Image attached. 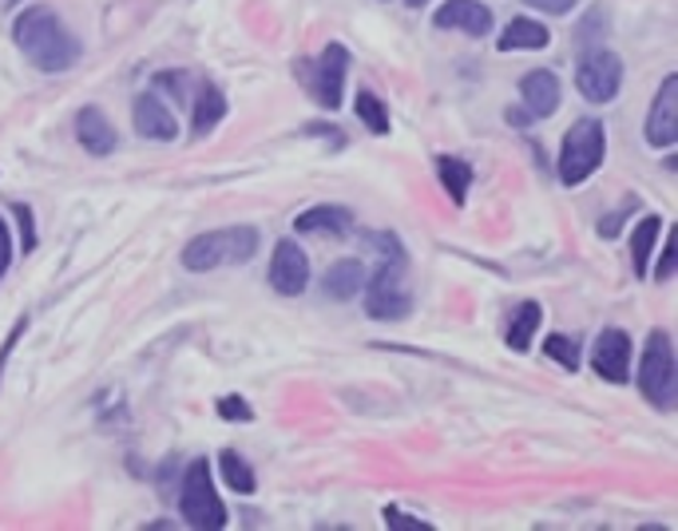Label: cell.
Wrapping results in <instances>:
<instances>
[{
  "label": "cell",
  "instance_id": "cell-1",
  "mask_svg": "<svg viewBox=\"0 0 678 531\" xmlns=\"http://www.w3.org/2000/svg\"><path fill=\"white\" fill-rule=\"evenodd\" d=\"M12 41H16V48H21V56L32 68H41V72H48V76L68 72V68H76V60H80V41L64 28V21L48 9V4L24 9L21 16L12 21Z\"/></svg>",
  "mask_w": 678,
  "mask_h": 531
},
{
  "label": "cell",
  "instance_id": "cell-2",
  "mask_svg": "<svg viewBox=\"0 0 678 531\" xmlns=\"http://www.w3.org/2000/svg\"><path fill=\"white\" fill-rule=\"evenodd\" d=\"M374 242L381 246L386 258H381V266L366 286V310L377 322H401L413 310V298L405 290V254H401L393 234H374Z\"/></svg>",
  "mask_w": 678,
  "mask_h": 531
},
{
  "label": "cell",
  "instance_id": "cell-3",
  "mask_svg": "<svg viewBox=\"0 0 678 531\" xmlns=\"http://www.w3.org/2000/svg\"><path fill=\"white\" fill-rule=\"evenodd\" d=\"M607 155V131L599 119H575L567 127L564 147H560V183L564 187H579L584 178H591L599 171Z\"/></svg>",
  "mask_w": 678,
  "mask_h": 531
},
{
  "label": "cell",
  "instance_id": "cell-4",
  "mask_svg": "<svg viewBox=\"0 0 678 531\" xmlns=\"http://www.w3.org/2000/svg\"><path fill=\"white\" fill-rule=\"evenodd\" d=\"M258 251V230L254 227H234V230H210L198 234L195 242H187L183 251V266L191 274H207L222 262H251Z\"/></svg>",
  "mask_w": 678,
  "mask_h": 531
},
{
  "label": "cell",
  "instance_id": "cell-5",
  "mask_svg": "<svg viewBox=\"0 0 678 531\" xmlns=\"http://www.w3.org/2000/svg\"><path fill=\"white\" fill-rule=\"evenodd\" d=\"M179 516L198 531L227 528V508H222L219 492H215V484H210L207 460H191L187 464L183 492H179Z\"/></svg>",
  "mask_w": 678,
  "mask_h": 531
},
{
  "label": "cell",
  "instance_id": "cell-6",
  "mask_svg": "<svg viewBox=\"0 0 678 531\" xmlns=\"http://www.w3.org/2000/svg\"><path fill=\"white\" fill-rule=\"evenodd\" d=\"M639 389L655 408L675 405V345L667 330H655L643 345V361H639Z\"/></svg>",
  "mask_w": 678,
  "mask_h": 531
},
{
  "label": "cell",
  "instance_id": "cell-7",
  "mask_svg": "<svg viewBox=\"0 0 678 531\" xmlns=\"http://www.w3.org/2000/svg\"><path fill=\"white\" fill-rule=\"evenodd\" d=\"M345 72H349V53L342 44H325V53L310 64H298V76L302 84L310 88V95L318 100V107L325 112H337L345 95Z\"/></svg>",
  "mask_w": 678,
  "mask_h": 531
},
{
  "label": "cell",
  "instance_id": "cell-8",
  "mask_svg": "<svg viewBox=\"0 0 678 531\" xmlns=\"http://www.w3.org/2000/svg\"><path fill=\"white\" fill-rule=\"evenodd\" d=\"M575 88L591 104H611L619 95V88H623V60L616 53H607V48H595V53H587L579 60Z\"/></svg>",
  "mask_w": 678,
  "mask_h": 531
},
{
  "label": "cell",
  "instance_id": "cell-9",
  "mask_svg": "<svg viewBox=\"0 0 678 531\" xmlns=\"http://www.w3.org/2000/svg\"><path fill=\"white\" fill-rule=\"evenodd\" d=\"M271 286L278 293H286V298H298V293H306V286H310V258H306V251L298 246V242H278L274 246V258H271Z\"/></svg>",
  "mask_w": 678,
  "mask_h": 531
},
{
  "label": "cell",
  "instance_id": "cell-10",
  "mask_svg": "<svg viewBox=\"0 0 678 531\" xmlns=\"http://www.w3.org/2000/svg\"><path fill=\"white\" fill-rule=\"evenodd\" d=\"M591 369L611 385H627L631 381V337L623 330H604L591 349Z\"/></svg>",
  "mask_w": 678,
  "mask_h": 531
},
{
  "label": "cell",
  "instance_id": "cell-11",
  "mask_svg": "<svg viewBox=\"0 0 678 531\" xmlns=\"http://www.w3.org/2000/svg\"><path fill=\"white\" fill-rule=\"evenodd\" d=\"M647 143L651 147H675L678 143V76H667V80H663L655 104H651Z\"/></svg>",
  "mask_w": 678,
  "mask_h": 531
},
{
  "label": "cell",
  "instance_id": "cell-12",
  "mask_svg": "<svg viewBox=\"0 0 678 531\" xmlns=\"http://www.w3.org/2000/svg\"><path fill=\"white\" fill-rule=\"evenodd\" d=\"M437 28H457L464 36H489L492 32V9L481 0H445L433 16Z\"/></svg>",
  "mask_w": 678,
  "mask_h": 531
},
{
  "label": "cell",
  "instance_id": "cell-13",
  "mask_svg": "<svg viewBox=\"0 0 678 531\" xmlns=\"http://www.w3.org/2000/svg\"><path fill=\"white\" fill-rule=\"evenodd\" d=\"M136 131L143 139H156V143H171L179 136L175 112L156 92H143L136 100Z\"/></svg>",
  "mask_w": 678,
  "mask_h": 531
},
{
  "label": "cell",
  "instance_id": "cell-14",
  "mask_svg": "<svg viewBox=\"0 0 678 531\" xmlns=\"http://www.w3.org/2000/svg\"><path fill=\"white\" fill-rule=\"evenodd\" d=\"M520 95H524V104H528V115H532V119H543V115H552L555 107H560V76H555L552 68H536V72L524 76Z\"/></svg>",
  "mask_w": 678,
  "mask_h": 531
},
{
  "label": "cell",
  "instance_id": "cell-15",
  "mask_svg": "<svg viewBox=\"0 0 678 531\" xmlns=\"http://www.w3.org/2000/svg\"><path fill=\"white\" fill-rule=\"evenodd\" d=\"M76 139L84 143L88 155H112L115 151V131L100 107H80V115H76Z\"/></svg>",
  "mask_w": 678,
  "mask_h": 531
},
{
  "label": "cell",
  "instance_id": "cell-16",
  "mask_svg": "<svg viewBox=\"0 0 678 531\" xmlns=\"http://www.w3.org/2000/svg\"><path fill=\"white\" fill-rule=\"evenodd\" d=\"M349 222H354V215L345 207H310L302 210L298 219H294V230L298 234H330V239H342L345 230H349Z\"/></svg>",
  "mask_w": 678,
  "mask_h": 531
},
{
  "label": "cell",
  "instance_id": "cell-17",
  "mask_svg": "<svg viewBox=\"0 0 678 531\" xmlns=\"http://www.w3.org/2000/svg\"><path fill=\"white\" fill-rule=\"evenodd\" d=\"M322 286H325V298H334V302H349V298H357L361 286H366V262L361 258L334 262Z\"/></svg>",
  "mask_w": 678,
  "mask_h": 531
},
{
  "label": "cell",
  "instance_id": "cell-18",
  "mask_svg": "<svg viewBox=\"0 0 678 531\" xmlns=\"http://www.w3.org/2000/svg\"><path fill=\"white\" fill-rule=\"evenodd\" d=\"M222 115H227V95L215 84H203L195 92V107H191V136L195 139L210 136V131L219 127Z\"/></svg>",
  "mask_w": 678,
  "mask_h": 531
},
{
  "label": "cell",
  "instance_id": "cell-19",
  "mask_svg": "<svg viewBox=\"0 0 678 531\" xmlns=\"http://www.w3.org/2000/svg\"><path fill=\"white\" fill-rule=\"evenodd\" d=\"M501 53H540L548 48V28L540 21H528V16H516L508 28L501 32Z\"/></svg>",
  "mask_w": 678,
  "mask_h": 531
},
{
  "label": "cell",
  "instance_id": "cell-20",
  "mask_svg": "<svg viewBox=\"0 0 678 531\" xmlns=\"http://www.w3.org/2000/svg\"><path fill=\"white\" fill-rule=\"evenodd\" d=\"M658 230H663V219H658V215L639 219L635 230H631V266H635L639 278H647V266H651V254H655Z\"/></svg>",
  "mask_w": 678,
  "mask_h": 531
},
{
  "label": "cell",
  "instance_id": "cell-21",
  "mask_svg": "<svg viewBox=\"0 0 678 531\" xmlns=\"http://www.w3.org/2000/svg\"><path fill=\"white\" fill-rule=\"evenodd\" d=\"M540 318H543L540 302H524L520 310H516V318H512V325H508V337H504L512 354H528V349H532V337H536V330H540Z\"/></svg>",
  "mask_w": 678,
  "mask_h": 531
},
{
  "label": "cell",
  "instance_id": "cell-22",
  "mask_svg": "<svg viewBox=\"0 0 678 531\" xmlns=\"http://www.w3.org/2000/svg\"><path fill=\"white\" fill-rule=\"evenodd\" d=\"M437 175H440V183H445V191H449V198L460 207V203L469 198L472 168H469V163H464V159L440 155V159H437Z\"/></svg>",
  "mask_w": 678,
  "mask_h": 531
},
{
  "label": "cell",
  "instance_id": "cell-23",
  "mask_svg": "<svg viewBox=\"0 0 678 531\" xmlns=\"http://www.w3.org/2000/svg\"><path fill=\"white\" fill-rule=\"evenodd\" d=\"M219 469H222V480H227L230 488L239 492V496H254V488H258V480H254V472H251V464L234 452V448H227L219 457Z\"/></svg>",
  "mask_w": 678,
  "mask_h": 531
},
{
  "label": "cell",
  "instance_id": "cell-24",
  "mask_svg": "<svg viewBox=\"0 0 678 531\" xmlns=\"http://www.w3.org/2000/svg\"><path fill=\"white\" fill-rule=\"evenodd\" d=\"M354 112H357V119H361V124L374 131V136H389V112H386V104H381L374 92H357Z\"/></svg>",
  "mask_w": 678,
  "mask_h": 531
},
{
  "label": "cell",
  "instance_id": "cell-25",
  "mask_svg": "<svg viewBox=\"0 0 678 531\" xmlns=\"http://www.w3.org/2000/svg\"><path fill=\"white\" fill-rule=\"evenodd\" d=\"M543 354L552 357V361H560L564 369H579V342L567 334H552L548 342H543Z\"/></svg>",
  "mask_w": 678,
  "mask_h": 531
},
{
  "label": "cell",
  "instance_id": "cell-26",
  "mask_svg": "<svg viewBox=\"0 0 678 531\" xmlns=\"http://www.w3.org/2000/svg\"><path fill=\"white\" fill-rule=\"evenodd\" d=\"M219 417L222 420H254V408L242 396H222L219 401Z\"/></svg>",
  "mask_w": 678,
  "mask_h": 531
},
{
  "label": "cell",
  "instance_id": "cell-27",
  "mask_svg": "<svg viewBox=\"0 0 678 531\" xmlns=\"http://www.w3.org/2000/svg\"><path fill=\"white\" fill-rule=\"evenodd\" d=\"M386 528L389 531H428V523L413 520V516H405V511H397V508H386Z\"/></svg>",
  "mask_w": 678,
  "mask_h": 531
},
{
  "label": "cell",
  "instance_id": "cell-28",
  "mask_svg": "<svg viewBox=\"0 0 678 531\" xmlns=\"http://www.w3.org/2000/svg\"><path fill=\"white\" fill-rule=\"evenodd\" d=\"M12 210H16V219H21V234H24V251H36V227H32V215L24 203H12Z\"/></svg>",
  "mask_w": 678,
  "mask_h": 531
},
{
  "label": "cell",
  "instance_id": "cell-29",
  "mask_svg": "<svg viewBox=\"0 0 678 531\" xmlns=\"http://www.w3.org/2000/svg\"><path fill=\"white\" fill-rule=\"evenodd\" d=\"M528 9H540V12H552V16H564V12H572L579 0H524Z\"/></svg>",
  "mask_w": 678,
  "mask_h": 531
},
{
  "label": "cell",
  "instance_id": "cell-30",
  "mask_svg": "<svg viewBox=\"0 0 678 531\" xmlns=\"http://www.w3.org/2000/svg\"><path fill=\"white\" fill-rule=\"evenodd\" d=\"M9 266H12V234L4 227V219H0V278L9 274Z\"/></svg>",
  "mask_w": 678,
  "mask_h": 531
},
{
  "label": "cell",
  "instance_id": "cell-31",
  "mask_svg": "<svg viewBox=\"0 0 678 531\" xmlns=\"http://www.w3.org/2000/svg\"><path fill=\"white\" fill-rule=\"evenodd\" d=\"M24 330H28V318H21V322H16V330H12V334H9V342L0 345V373H4V361H9V354H12V345L21 342V334H24Z\"/></svg>",
  "mask_w": 678,
  "mask_h": 531
},
{
  "label": "cell",
  "instance_id": "cell-32",
  "mask_svg": "<svg viewBox=\"0 0 678 531\" xmlns=\"http://www.w3.org/2000/svg\"><path fill=\"white\" fill-rule=\"evenodd\" d=\"M405 4H409V9H425L428 0H405Z\"/></svg>",
  "mask_w": 678,
  "mask_h": 531
}]
</instances>
